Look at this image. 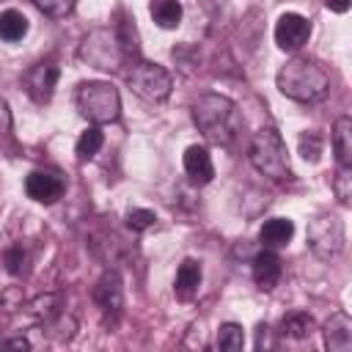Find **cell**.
<instances>
[{"instance_id": "cell-32", "label": "cell", "mask_w": 352, "mask_h": 352, "mask_svg": "<svg viewBox=\"0 0 352 352\" xmlns=\"http://www.w3.org/2000/svg\"><path fill=\"white\" fill-rule=\"evenodd\" d=\"M0 349H30V341L28 338H8V341H0Z\"/></svg>"}, {"instance_id": "cell-19", "label": "cell", "mask_w": 352, "mask_h": 352, "mask_svg": "<svg viewBox=\"0 0 352 352\" xmlns=\"http://www.w3.org/2000/svg\"><path fill=\"white\" fill-rule=\"evenodd\" d=\"M148 14H151V19L162 30H173V28H179L184 11H182V3L179 0H151L148 3Z\"/></svg>"}, {"instance_id": "cell-24", "label": "cell", "mask_w": 352, "mask_h": 352, "mask_svg": "<svg viewBox=\"0 0 352 352\" xmlns=\"http://www.w3.org/2000/svg\"><path fill=\"white\" fill-rule=\"evenodd\" d=\"M245 346V330L236 322H223L217 327V349L223 352H239Z\"/></svg>"}, {"instance_id": "cell-17", "label": "cell", "mask_w": 352, "mask_h": 352, "mask_svg": "<svg viewBox=\"0 0 352 352\" xmlns=\"http://www.w3.org/2000/svg\"><path fill=\"white\" fill-rule=\"evenodd\" d=\"M60 308H63V297L60 294H41V297H36V300H30L25 305V314L38 324H50V322H55L60 316Z\"/></svg>"}, {"instance_id": "cell-30", "label": "cell", "mask_w": 352, "mask_h": 352, "mask_svg": "<svg viewBox=\"0 0 352 352\" xmlns=\"http://www.w3.org/2000/svg\"><path fill=\"white\" fill-rule=\"evenodd\" d=\"M256 346H258V349H272V346H275L272 330H270L267 324H258V330H256Z\"/></svg>"}, {"instance_id": "cell-27", "label": "cell", "mask_w": 352, "mask_h": 352, "mask_svg": "<svg viewBox=\"0 0 352 352\" xmlns=\"http://www.w3.org/2000/svg\"><path fill=\"white\" fill-rule=\"evenodd\" d=\"M154 223H157V214H154L151 209H129V212H126V228L135 231V234L151 228Z\"/></svg>"}, {"instance_id": "cell-21", "label": "cell", "mask_w": 352, "mask_h": 352, "mask_svg": "<svg viewBox=\"0 0 352 352\" xmlns=\"http://www.w3.org/2000/svg\"><path fill=\"white\" fill-rule=\"evenodd\" d=\"M314 327H316L314 324V316L311 314H302V311H294V314L283 316V322H280V333L286 338H294V341L308 338L314 333Z\"/></svg>"}, {"instance_id": "cell-22", "label": "cell", "mask_w": 352, "mask_h": 352, "mask_svg": "<svg viewBox=\"0 0 352 352\" xmlns=\"http://www.w3.org/2000/svg\"><path fill=\"white\" fill-rule=\"evenodd\" d=\"M102 143H104V135H102L99 124H91L88 129L80 132V138H77V143H74L77 160H91V157H96V151L102 148Z\"/></svg>"}, {"instance_id": "cell-28", "label": "cell", "mask_w": 352, "mask_h": 352, "mask_svg": "<svg viewBox=\"0 0 352 352\" xmlns=\"http://www.w3.org/2000/svg\"><path fill=\"white\" fill-rule=\"evenodd\" d=\"M300 154L308 162H319V157H322V138H319V132H302L300 135Z\"/></svg>"}, {"instance_id": "cell-7", "label": "cell", "mask_w": 352, "mask_h": 352, "mask_svg": "<svg viewBox=\"0 0 352 352\" xmlns=\"http://www.w3.org/2000/svg\"><path fill=\"white\" fill-rule=\"evenodd\" d=\"M80 58L88 60V63L96 66V69H104V72L118 69L121 60H124V52H121V47H118L116 30H107V28L91 30V33L82 38Z\"/></svg>"}, {"instance_id": "cell-33", "label": "cell", "mask_w": 352, "mask_h": 352, "mask_svg": "<svg viewBox=\"0 0 352 352\" xmlns=\"http://www.w3.org/2000/svg\"><path fill=\"white\" fill-rule=\"evenodd\" d=\"M324 6H327L333 14H346V11H349V0H324Z\"/></svg>"}, {"instance_id": "cell-2", "label": "cell", "mask_w": 352, "mask_h": 352, "mask_svg": "<svg viewBox=\"0 0 352 352\" xmlns=\"http://www.w3.org/2000/svg\"><path fill=\"white\" fill-rule=\"evenodd\" d=\"M275 82H278V91L294 102H319L330 91L327 69L316 58H308V55H294L292 60H286Z\"/></svg>"}, {"instance_id": "cell-8", "label": "cell", "mask_w": 352, "mask_h": 352, "mask_svg": "<svg viewBox=\"0 0 352 352\" xmlns=\"http://www.w3.org/2000/svg\"><path fill=\"white\" fill-rule=\"evenodd\" d=\"M308 38H311V22L302 14L286 11V14L278 16V22H275V44L280 50L297 52Z\"/></svg>"}, {"instance_id": "cell-4", "label": "cell", "mask_w": 352, "mask_h": 352, "mask_svg": "<svg viewBox=\"0 0 352 352\" xmlns=\"http://www.w3.org/2000/svg\"><path fill=\"white\" fill-rule=\"evenodd\" d=\"M77 110L91 124H113L121 116V96L118 91L104 80H88L77 88Z\"/></svg>"}, {"instance_id": "cell-13", "label": "cell", "mask_w": 352, "mask_h": 352, "mask_svg": "<svg viewBox=\"0 0 352 352\" xmlns=\"http://www.w3.org/2000/svg\"><path fill=\"white\" fill-rule=\"evenodd\" d=\"M280 275H283V267H280V258L272 250L264 248L253 256V280L261 292H272L280 283Z\"/></svg>"}, {"instance_id": "cell-1", "label": "cell", "mask_w": 352, "mask_h": 352, "mask_svg": "<svg viewBox=\"0 0 352 352\" xmlns=\"http://www.w3.org/2000/svg\"><path fill=\"white\" fill-rule=\"evenodd\" d=\"M192 121L212 146H231L245 126L242 110L223 94H204L192 102Z\"/></svg>"}, {"instance_id": "cell-18", "label": "cell", "mask_w": 352, "mask_h": 352, "mask_svg": "<svg viewBox=\"0 0 352 352\" xmlns=\"http://www.w3.org/2000/svg\"><path fill=\"white\" fill-rule=\"evenodd\" d=\"M333 154L338 165H352V118L341 116L333 124Z\"/></svg>"}, {"instance_id": "cell-31", "label": "cell", "mask_w": 352, "mask_h": 352, "mask_svg": "<svg viewBox=\"0 0 352 352\" xmlns=\"http://www.w3.org/2000/svg\"><path fill=\"white\" fill-rule=\"evenodd\" d=\"M11 129V110H8V102L0 96V135H6Z\"/></svg>"}, {"instance_id": "cell-9", "label": "cell", "mask_w": 352, "mask_h": 352, "mask_svg": "<svg viewBox=\"0 0 352 352\" xmlns=\"http://www.w3.org/2000/svg\"><path fill=\"white\" fill-rule=\"evenodd\" d=\"M55 85H58V66L52 60H41V63H36L25 74V88H28L30 99L38 102V104H44V102L52 99Z\"/></svg>"}, {"instance_id": "cell-6", "label": "cell", "mask_w": 352, "mask_h": 352, "mask_svg": "<svg viewBox=\"0 0 352 352\" xmlns=\"http://www.w3.org/2000/svg\"><path fill=\"white\" fill-rule=\"evenodd\" d=\"M344 245H346V231H344L341 217H336V214H316L308 223V248L314 250L316 258L330 261V258L341 256Z\"/></svg>"}, {"instance_id": "cell-11", "label": "cell", "mask_w": 352, "mask_h": 352, "mask_svg": "<svg viewBox=\"0 0 352 352\" xmlns=\"http://www.w3.org/2000/svg\"><path fill=\"white\" fill-rule=\"evenodd\" d=\"M94 300L104 314H118L124 308V286H121L118 272L113 270L102 272V278L94 286Z\"/></svg>"}, {"instance_id": "cell-29", "label": "cell", "mask_w": 352, "mask_h": 352, "mask_svg": "<svg viewBox=\"0 0 352 352\" xmlns=\"http://www.w3.org/2000/svg\"><path fill=\"white\" fill-rule=\"evenodd\" d=\"M6 270H8L11 275H22V272L28 270V250H25L19 242L6 250Z\"/></svg>"}, {"instance_id": "cell-25", "label": "cell", "mask_w": 352, "mask_h": 352, "mask_svg": "<svg viewBox=\"0 0 352 352\" xmlns=\"http://www.w3.org/2000/svg\"><path fill=\"white\" fill-rule=\"evenodd\" d=\"M333 192L338 198V204H349L352 198V165H338V170L333 173Z\"/></svg>"}, {"instance_id": "cell-5", "label": "cell", "mask_w": 352, "mask_h": 352, "mask_svg": "<svg viewBox=\"0 0 352 352\" xmlns=\"http://www.w3.org/2000/svg\"><path fill=\"white\" fill-rule=\"evenodd\" d=\"M126 85L132 88V94L148 104H160L170 96L173 80L168 74L165 66L151 63V60H135L129 74H126Z\"/></svg>"}, {"instance_id": "cell-15", "label": "cell", "mask_w": 352, "mask_h": 352, "mask_svg": "<svg viewBox=\"0 0 352 352\" xmlns=\"http://www.w3.org/2000/svg\"><path fill=\"white\" fill-rule=\"evenodd\" d=\"M198 286H201V264L195 258H184L176 270V280H173V292L179 300H192L198 294Z\"/></svg>"}, {"instance_id": "cell-3", "label": "cell", "mask_w": 352, "mask_h": 352, "mask_svg": "<svg viewBox=\"0 0 352 352\" xmlns=\"http://www.w3.org/2000/svg\"><path fill=\"white\" fill-rule=\"evenodd\" d=\"M248 160H250V165H253L261 176H267V179H272V182H283V179L292 176L286 143H283L280 132L272 129V126H264V129H258V132L253 135L250 148H248Z\"/></svg>"}, {"instance_id": "cell-12", "label": "cell", "mask_w": 352, "mask_h": 352, "mask_svg": "<svg viewBox=\"0 0 352 352\" xmlns=\"http://www.w3.org/2000/svg\"><path fill=\"white\" fill-rule=\"evenodd\" d=\"M322 333H324V346L330 352H349L352 349V319L346 311L330 314Z\"/></svg>"}, {"instance_id": "cell-20", "label": "cell", "mask_w": 352, "mask_h": 352, "mask_svg": "<svg viewBox=\"0 0 352 352\" xmlns=\"http://www.w3.org/2000/svg\"><path fill=\"white\" fill-rule=\"evenodd\" d=\"M28 36V16L16 8H6L0 14V38L3 41H22Z\"/></svg>"}, {"instance_id": "cell-16", "label": "cell", "mask_w": 352, "mask_h": 352, "mask_svg": "<svg viewBox=\"0 0 352 352\" xmlns=\"http://www.w3.org/2000/svg\"><path fill=\"white\" fill-rule=\"evenodd\" d=\"M292 236H294V223L289 217H270L258 228V242L264 248H283L292 242Z\"/></svg>"}, {"instance_id": "cell-10", "label": "cell", "mask_w": 352, "mask_h": 352, "mask_svg": "<svg viewBox=\"0 0 352 352\" xmlns=\"http://www.w3.org/2000/svg\"><path fill=\"white\" fill-rule=\"evenodd\" d=\"M25 192L36 204H55L63 195V179L52 170H30L25 179Z\"/></svg>"}, {"instance_id": "cell-26", "label": "cell", "mask_w": 352, "mask_h": 352, "mask_svg": "<svg viewBox=\"0 0 352 352\" xmlns=\"http://www.w3.org/2000/svg\"><path fill=\"white\" fill-rule=\"evenodd\" d=\"M44 16H52V19H63L72 14L74 8V0H30Z\"/></svg>"}, {"instance_id": "cell-14", "label": "cell", "mask_w": 352, "mask_h": 352, "mask_svg": "<svg viewBox=\"0 0 352 352\" xmlns=\"http://www.w3.org/2000/svg\"><path fill=\"white\" fill-rule=\"evenodd\" d=\"M182 165H184V173L190 176L192 184H209L214 179V165H212V157L204 146H187Z\"/></svg>"}, {"instance_id": "cell-23", "label": "cell", "mask_w": 352, "mask_h": 352, "mask_svg": "<svg viewBox=\"0 0 352 352\" xmlns=\"http://www.w3.org/2000/svg\"><path fill=\"white\" fill-rule=\"evenodd\" d=\"M116 38H118V47H121L124 58H132V60L140 58V44H138L135 19H121V22L116 25Z\"/></svg>"}]
</instances>
